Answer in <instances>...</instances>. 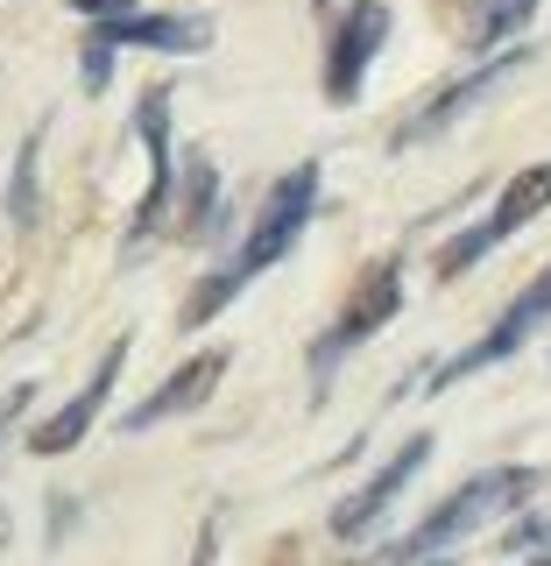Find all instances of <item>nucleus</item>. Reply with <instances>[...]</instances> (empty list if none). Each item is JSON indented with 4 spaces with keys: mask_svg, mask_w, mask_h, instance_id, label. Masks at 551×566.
I'll return each instance as SVG.
<instances>
[{
    "mask_svg": "<svg viewBox=\"0 0 551 566\" xmlns=\"http://www.w3.org/2000/svg\"><path fill=\"white\" fill-rule=\"evenodd\" d=\"M311 212H318V164L305 156L297 170H283L276 185H269V199H262V212H255V227H247V241L234 248V255L212 270L199 291H191V305H184V326H205V318H220L234 297L255 283L262 270H276L283 255L297 248V234L311 227Z\"/></svg>",
    "mask_w": 551,
    "mask_h": 566,
    "instance_id": "nucleus-1",
    "label": "nucleus"
},
{
    "mask_svg": "<svg viewBox=\"0 0 551 566\" xmlns=\"http://www.w3.org/2000/svg\"><path fill=\"white\" fill-rule=\"evenodd\" d=\"M538 489H544V468H488V474H474L467 489H453L446 503H438L432 517H424L411 538L396 545V566H424V559H438L446 545H459L467 531L495 524L502 510H523Z\"/></svg>",
    "mask_w": 551,
    "mask_h": 566,
    "instance_id": "nucleus-2",
    "label": "nucleus"
},
{
    "mask_svg": "<svg viewBox=\"0 0 551 566\" xmlns=\"http://www.w3.org/2000/svg\"><path fill=\"white\" fill-rule=\"evenodd\" d=\"M551 206V164H530V170H517L502 185V199H495V212L481 227H467V234H453L446 248H438V276H459V270H474V262L488 255V248H502L509 234H523L530 220Z\"/></svg>",
    "mask_w": 551,
    "mask_h": 566,
    "instance_id": "nucleus-3",
    "label": "nucleus"
},
{
    "mask_svg": "<svg viewBox=\"0 0 551 566\" xmlns=\"http://www.w3.org/2000/svg\"><path fill=\"white\" fill-rule=\"evenodd\" d=\"M403 312V262H375V270L361 276V291L347 297V312L332 318V333L311 347V376H318V389L332 382V368L347 361V347H361V340H375V333L389 326V318Z\"/></svg>",
    "mask_w": 551,
    "mask_h": 566,
    "instance_id": "nucleus-4",
    "label": "nucleus"
},
{
    "mask_svg": "<svg viewBox=\"0 0 551 566\" xmlns=\"http://www.w3.org/2000/svg\"><path fill=\"white\" fill-rule=\"evenodd\" d=\"M544 318H551V262H544V270H538V276L523 283L517 297H509V312L495 318V326L481 333V340H474V347H459L453 361L438 368V376H432V389H453V382L481 376V368H495V361H509V354H517V347L530 340V333L544 326Z\"/></svg>",
    "mask_w": 551,
    "mask_h": 566,
    "instance_id": "nucleus-5",
    "label": "nucleus"
},
{
    "mask_svg": "<svg viewBox=\"0 0 551 566\" xmlns=\"http://www.w3.org/2000/svg\"><path fill=\"white\" fill-rule=\"evenodd\" d=\"M382 43H389V8L382 0H353L326 43V99L332 106H347L368 85V64L382 57Z\"/></svg>",
    "mask_w": 551,
    "mask_h": 566,
    "instance_id": "nucleus-6",
    "label": "nucleus"
},
{
    "mask_svg": "<svg viewBox=\"0 0 551 566\" xmlns=\"http://www.w3.org/2000/svg\"><path fill=\"white\" fill-rule=\"evenodd\" d=\"M135 135H141V149H149V191H141V206H135L128 241H149L156 227L170 220V185H177V156H170V85H149V93L135 99Z\"/></svg>",
    "mask_w": 551,
    "mask_h": 566,
    "instance_id": "nucleus-7",
    "label": "nucleus"
},
{
    "mask_svg": "<svg viewBox=\"0 0 551 566\" xmlns=\"http://www.w3.org/2000/svg\"><path fill=\"white\" fill-rule=\"evenodd\" d=\"M424 460H432V432H411L375 474H368V489H353L347 503L332 510V538H361V531H375V517H382L389 503H396L403 489H411V474L424 468Z\"/></svg>",
    "mask_w": 551,
    "mask_h": 566,
    "instance_id": "nucleus-8",
    "label": "nucleus"
},
{
    "mask_svg": "<svg viewBox=\"0 0 551 566\" xmlns=\"http://www.w3.org/2000/svg\"><path fill=\"white\" fill-rule=\"evenodd\" d=\"M85 43L99 50H163V57H199L212 43L205 14H114V22H93Z\"/></svg>",
    "mask_w": 551,
    "mask_h": 566,
    "instance_id": "nucleus-9",
    "label": "nucleus"
},
{
    "mask_svg": "<svg viewBox=\"0 0 551 566\" xmlns=\"http://www.w3.org/2000/svg\"><path fill=\"white\" fill-rule=\"evenodd\" d=\"M120 361H128V340H114V347H106V354H99V368L85 376L78 397H71L57 418H43V424H35V432H29V453H71V447H78V439L93 432V418L106 411V397H114Z\"/></svg>",
    "mask_w": 551,
    "mask_h": 566,
    "instance_id": "nucleus-10",
    "label": "nucleus"
},
{
    "mask_svg": "<svg viewBox=\"0 0 551 566\" xmlns=\"http://www.w3.org/2000/svg\"><path fill=\"white\" fill-rule=\"evenodd\" d=\"M226 376V354L220 347H205V354H191L184 368L163 382V389H149V397L135 403L128 418H120V432H149V424H163V418H177V411H199V403L212 397V382Z\"/></svg>",
    "mask_w": 551,
    "mask_h": 566,
    "instance_id": "nucleus-11",
    "label": "nucleus"
},
{
    "mask_svg": "<svg viewBox=\"0 0 551 566\" xmlns=\"http://www.w3.org/2000/svg\"><path fill=\"white\" fill-rule=\"evenodd\" d=\"M517 71H523V57H495V64H481V71H474V78L446 85V93H438L432 106H424V114H411V120L396 128V149H411V142H432V135H446L453 120L467 114V106H481V99L495 93V85H509Z\"/></svg>",
    "mask_w": 551,
    "mask_h": 566,
    "instance_id": "nucleus-12",
    "label": "nucleus"
},
{
    "mask_svg": "<svg viewBox=\"0 0 551 566\" xmlns=\"http://www.w3.org/2000/svg\"><path fill=\"white\" fill-rule=\"evenodd\" d=\"M170 220L177 234H212L220 227V170L205 149H184V185H170Z\"/></svg>",
    "mask_w": 551,
    "mask_h": 566,
    "instance_id": "nucleus-13",
    "label": "nucleus"
},
{
    "mask_svg": "<svg viewBox=\"0 0 551 566\" xmlns=\"http://www.w3.org/2000/svg\"><path fill=\"white\" fill-rule=\"evenodd\" d=\"M530 14H538V0H467V22H474L467 43L495 50V43H509V35H523Z\"/></svg>",
    "mask_w": 551,
    "mask_h": 566,
    "instance_id": "nucleus-14",
    "label": "nucleus"
},
{
    "mask_svg": "<svg viewBox=\"0 0 551 566\" xmlns=\"http://www.w3.org/2000/svg\"><path fill=\"white\" fill-rule=\"evenodd\" d=\"M35 164H43V128L14 149V177H8V220L14 227H35Z\"/></svg>",
    "mask_w": 551,
    "mask_h": 566,
    "instance_id": "nucleus-15",
    "label": "nucleus"
},
{
    "mask_svg": "<svg viewBox=\"0 0 551 566\" xmlns=\"http://www.w3.org/2000/svg\"><path fill=\"white\" fill-rule=\"evenodd\" d=\"M78 71H85V93H106V78H114V50L85 43V57H78Z\"/></svg>",
    "mask_w": 551,
    "mask_h": 566,
    "instance_id": "nucleus-16",
    "label": "nucleus"
},
{
    "mask_svg": "<svg viewBox=\"0 0 551 566\" xmlns=\"http://www.w3.org/2000/svg\"><path fill=\"white\" fill-rule=\"evenodd\" d=\"M85 22H114V14H135V0H71Z\"/></svg>",
    "mask_w": 551,
    "mask_h": 566,
    "instance_id": "nucleus-17",
    "label": "nucleus"
},
{
    "mask_svg": "<svg viewBox=\"0 0 551 566\" xmlns=\"http://www.w3.org/2000/svg\"><path fill=\"white\" fill-rule=\"evenodd\" d=\"M29 397H35V389H29V382H14V389H8V397H0V439H8V424H14V418H22V403H29Z\"/></svg>",
    "mask_w": 551,
    "mask_h": 566,
    "instance_id": "nucleus-18",
    "label": "nucleus"
},
{
    "mask_svg": "<svg viewBox=\"0 0 551 566\" xmlns=\"http://www.w3.org/2000/svg\"><path fill=\"white\" fill-rule=\"evenodd\" d=\"M212 545H220V517L199 531V559H191V566H212Z\"/></svg>",
    "mask_w": 551,
    "mask_h": 566,
    "instance_id": "nucleus-19",
    "label": "nucleus"
},
{
    "mask_svg": "<svg viewBox=\"0 0 551 566\" xmlns=\"http://www.w3.org/2000/svg\"><path fill=\"white\" fill-rule=\"evenodd\" d=\"M523 566H551V545H544V553H530V559H523Z\"/></svg>",
    "mask_w": 551,
    "mask_h": 566,
    "instance_id": "nucleus-20",
    "label": "nucleus"
},
{
    "mask_svg": "<svg viewBox=\"0 0 551 566\" xmlns=\"http://www.w3.org/2000/svg\"><path fill=\"white\" fill-rule=\"evenodd\" d=\"M318 8H326V14H332V8H340V0H318Z\"/></svg>",
    "mask_w": 551,
    "mask_h": 566,
    "instance_id": "nucleus-21",
    "label": "nucleus"
},
{
    "mask_svg": "<svg viewBox=\"0 0 551 566\" xmlns=\"http://www.w3.org/2000/svg\"><path fill=\"white\" fill-rule=\"evenodd\" d=\"M0 531H8V517H0Z\"/></svg>",
    "mask_w": 551,
    "mask_h": 566,
    "instance_id": "nucleus-22",
    "label": "nucleus"
}]
</instances>
